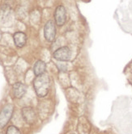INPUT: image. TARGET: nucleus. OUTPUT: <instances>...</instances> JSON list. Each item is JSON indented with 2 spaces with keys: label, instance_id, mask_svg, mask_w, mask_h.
<instances>
[{
  "label": "nucleus",
  "instance_id": "nucleus-8",
  "mask_svg": "<svg viewBox=\"0 0 132 134\" xmlns=\"http://www.w3.org/2000/svg\"><path fill=\"white\" fill-rule=\"evenodd\" d=\"M12 16V9L7 5H3L0 7V24H3L9 21Z\"/></svg>",
  "mask_w": 132,
  "mask_h": 134
},
{
  "label": "nucleus",
  "instance_id": "nucleus-5",
  "mask_svg": "<svg viewBox=\"0 0 132 134\" xmlns=\"http://www.w3.org/2000/svg\"><path fill=\"white\" fill-rule=\"evenodd\" d=\"M54 20L58 26H62L67 21V11L63 6L60 5L56 7L54 12Z\"/></svg>",
  "mask_w": 132,
  "mask_h": 134
},
{
  "label": "nucleus",
  "instance_id": "nucleus-2",
  "mask_svg": "<svg viewBox=\"0 0 132 134\" xmlns=\"http://www.w3.org/2000/svg\"><path fill=\"white\" fill-rule=\"evenodd\" d=\"M14 111V107L12 104H7L0 111V129H3L10 121Z\"/></svg>",
  "mask_w": 132,
  "mask_h": 134
},
{
  "label": "nucleus",
  "instance_id": "nucleus-4",
  "mask_svg": "<svg viewBox=\"0 0 132 134\" xmlns=\"http://www.w3.org/2000/svg\"><path fill=\"white\" fill-rule=\"evenodd\" d=\"M44 36L48 42H52L54 41L56 36V27L54 21L49 20L45 24Z\"/></svg>",
  "mask_w": 132,
  "mask_h": 134
},
{
  "label": "nucleus",
  "instance_id": "nucleus-11",
  "mask_svg": "<svg viewBox=\"0 0 132 134\" xmlns=\"http://www.w3.org/2000/svg\"><path fill=\"white\" fill-rule=\"evenodd\" d=\"M6 134H21V132L19 130L18 128H16L15 126L11 125L7 128Z\"/></svg>",
  "mask_w": 132,
  "mask_h": 134
},
{
  "label": "nucleus",
  "instance_id": "nucleus-6",
  "mask_svg": "<svg viewBox=\"0 0 132 134\" xmlns=\"http://www.w3.org/2000/svg\"><path fill=\"white\" fill-rule=\"evenodd\" d=\"M21 114L24 121L29 124H33L36 121V114L31 107H24L21 110Z\"/></svg>",
  "mask_w": 132,
  "mask_h": 134
},
{
  "label": "nucleus",
  "instance_id": "nucleus-9",
  "mask_svg": "<svg viewBox=\"0 0 132 134\" xmlns=\"http://www.w3.org/2000/svg\"><path fill=\"white\" fill-rule=\"evenodd\" d=\"M13 39L15 44L18 48H22L25 45L26 41H27V36L25 33L22 32H17L14 34L13 36Z\"/></svg>",
  "mask_w": 132,
  "mask_h": 134
},
{
  "label": "nucleus",
  "instance_id": "nucleus-12",
  "mask_svg": "<svg viewBox=\"0 0 132 134\" xmlns=\"http://www.w3.org/2000/svg\"><path fill=\"white\" fill-rule=\"evenodd\" d=\"M0 134H3V133L2 132H0Z\"/></svg>",
  "mask_w": 132,
  "mask_h": 134
},
{
  "label": "nucleus",
  "instance_id": "nucleus-3",
  "mask_svg": "<svg viewBox=\"0 0 132 134\" xmlns=\"http://www.w3.org/2000/svg\"><path fill=\"white\" fill-rule=\"evenodd\" d=\"M54 58L60 62H67L71 59V51L67 46H63L56 50L54 54Z\"/></svg>",
  "mask_w": 132,
  "mask_h": 134
},
{
  "label": "nucleus",
  "instance_id": "nucleus-10",
  "mask_svg": "<svg viewBox=\"0 0 132 134\" xmlns=\"http://www.w3.org/2000/svg\"><path fill=\"white\" fill-rule=\"evenodd\" d=\"M45 69H46V65L43 61H37L33 67V71L36 76H39L43 74H45Z\"/></svg>",
  "mask_w": 132,
  "mask_h": 134
},
{
  "label": "nucleus",
  "instance_id": "nucleus-1",
  "mask_svg": "<svg viewBox=\"0 0 132 134\" xmlns=\"http://www.w3.org/2000/svg\"><path fill=\"white\" fill-rule=\"evenodd\" d=\"M50 80L47 74L36 76L33 81V87L37 96L40 98L46 96L50 90Z\"/></svg>",
  "mask_w": 132,
  "mask_h": 134
},
{
  "label": "nucleus",
  "instance_id": "nucleus-7",
  "mask_svg": "<svg viewBox=\"0 0 132 134\" xmlns=\"http://www.w3.org/2000/svg\"><path fill=\"white\" fill-rule=\"evenodd\" d=\"M26 91H27L26 86L22 82H18L12 86V93L14 97L16 99H21L25 94Z\"/></svg>",
  "mask_w": 132,
  "mask_h": 134
}]
</instances>
